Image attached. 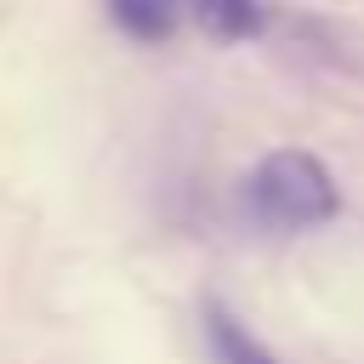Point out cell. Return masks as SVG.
<instances>
[{
	"label": "cell",
	"mask_w": 364,
	"mask_h": 364,
	"mask_svg": "<svg viewBox=\"0 0 364 364\" xmlns=\"http://www.w3.org/2000/svg\"><path fill=\"white\" fill-rule=\"evenodd\" d=\"M336 182L330 171L307 154V148H279L250 171V210L279 228V233H301L336 216Z\"/></svg>",
	"instance_id": "obj_1"
},
{
	"label": "cell",
	"mask_w": 364,
	"mask_h": 364,
	"mask_svg": "<svg viewBox=\"0 0 364 364\" xmlns=\"http://www.w3.org/2000/svg\"><path fill=\"white\" fill-rule=\"evenodd\" d=\"M205 347L216 364H273V353L222 307V301H205Z\"/></svg>",
	"instance_id": "obj_2"
},
{
	"label": "cell",
	"mask_w": 364,
	"mask_h": 364,
	"mask_svg": "<svg viewBox=\"0 0 364 364\" xmlns=\"http://www.w3.org/2000/svg\"><path fill=\"white\" fill-rule=\"evenodd\" d=\"M193 23L210 40H245V34H256L262 6L256 0H193Z\"/></svg>",
	"instance_id": "obj_3"
},
{
	"label": "cell",
	"mask_w": 364,
	"mask_h": 364,
	"mask_svg": "<svg viewBox=\"0 0 364 364\" xmlns=\"http://www.w3.org/2000/svg\"><path fill=\"white\" fill-rule=\"evenodd\" d=\"M108 17L131 40H165L171 34V6L165 0H108Z\"/></svg>",
	"instance_id": "obj_4"
}]
</instances>
